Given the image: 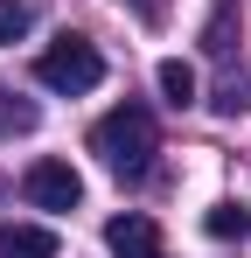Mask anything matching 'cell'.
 <instances>
[{"instance_id":"1","label":"cell","mask_w":251,"mask_h":258,"mask_svg":"<svg viewBox=\"0 0 251 258\" xmlns=\"http://www.w3.org/2000/svg\"><path fill=\"white\" fill-rule=\"evenodd\" d=\"M91 154L119 174V181H147V174H154V154H161L154 112H147V105H112V112L91 126Z\"/></svg>"},{"instance_id":"2","label":"cell","mask_w":251,"mask_h":258,"mask_svg":"<svg viewBox=\"0 0 251 258\" xmlns=\"http://www.w3.org/2000/svg\"><path fill=\"white\" fill-rule=\"evenodd\" d=\"M35 77L49 91H63V98H84V91L105 84V56H98V42H84V35H56L35 56Z\"/></svg>"},{"instance_id":"3","label":"cell","mask_w":251,"mask_h":258,"mask_svg":"<svg viewBox=\"0 0 251 258\" xmlns=\"http://www.w3.org/2000/svg\"><path fill=\"white\" fill-rule=\"evenodd\" d=\"M21 196L35 203V210H77L84 203V181L70 161H35V168L21 174Z\"/></svg>"},{"instance_id":"4","label":"cell","mask_w":251,"mask_h":258,"mask_svg":"<svg viewBox=\"0 0 251 258\" xmlns=\"http://www.w3.org/2000/svg\"><path fill=\"white\" fill-rule=\"evenodd\" d=\"M105 244H112V258H167L161 223H154V216H140V210L112 216V223H105Z\"/></svg>"},{"instance_id":"5","label":"cell","mask_w":251,"mask_h":258,"mask_svg":"<svg viewBox=\"0 0 251 258\" xmlns=\"http://www.w3.org/2000/svg\"><path fill=\"white\" fill-rule=\"evenodd\" d=\"M0 258H56L49 223H0Z\"/></svg>"},{"instance_id":"6","label":"cell","mask_w":251,"mask_h":258,"mask_svg":"<svg viewBox=\"0 0 251 258\" xmlns=\"http://www.w3.org/2000/svg\"><path fill=\"white\" fill-rule=\"evenodd\" d=\"M35 105H28V98H21V91H7L0 84V140H14V133H35Z\"/></svg>"},{"instance_id":"7","label":"cell","mask_w":251,"mask_h":258,"mask_svg":"<svg viewBox=\"0 0 251 258\" xmlns=\"http://www.w3.org/2000/svg\"><path fill=\"white\" fill-rule=\"evenodd\" d=\"M161 98L174 105V112H181V105H196V70H189L181 56H167V63H161Z\"/></svg>"},{"instance_id":"8","label":"cell","mask_w":251,"mask_h":258,"mask_svg":"<svg viewBox=\"0 0 251 258\" xmlns=\"http://www.w3.org/2000/svg\"><path fill=\"white\" fill-rule=\"evenodd\" d=\"M35 28V0H0V49H14Z\"/></svg>"},{"instance_id":"9","label":"cell","mask_w":251,"mask_h":258,"mask_svg":"<svg viewBox=\"0 0 251 258\" xmlns=\"http://www.w3.org/2000/svg\"><path fill=\"white\" fill-rule=\"evenodd\" d=\"M216 112H223V119H237V112H251V70H230V77L216 84Z\"/></svg>"},{"instance_id":"10","label":"cell","mask_w":251,"mask_h":258,"mask_svg":"<svg viewBox=\"0 0 251 258\" xmlns=\"http://www.w3.org/2000/svg\"><path fill=\"white\" fill-rule=\"evenodd\" d=\"M230 21H237V0H216V14H209V28H203L209 56H230Z\"/></svg>"},{"instance_id":"11","label":"cell","mask_w":251,"mask_h":258,"mask_svg":"<svg viewBox=\"0 0 251 258\" xmlns=\"http://www.w3.org/2000/svg\"><path fill=\"white\" fill-rule=\"evenodd\" d=\"M209 237H251V210H209Z\"/></svg>"},{"instance_id":"12","label":"cell","mask_w":251,"mask_h":258,"mask_svg":"<svg viewBox=\"0 0 251 258\" xmlns=\"http://www.w3.org/2000/svg\"><path fill=\"white\" fill-rule=\"evenodd\" d=\"M126 7H133L147 28H161V21H167V0H126Z\"/></svg>"}]
</instances>
